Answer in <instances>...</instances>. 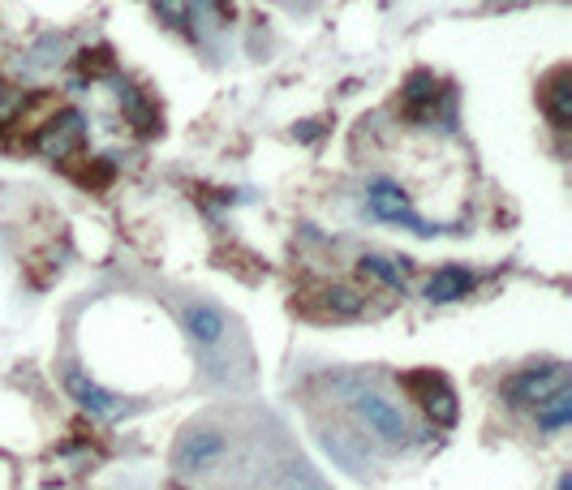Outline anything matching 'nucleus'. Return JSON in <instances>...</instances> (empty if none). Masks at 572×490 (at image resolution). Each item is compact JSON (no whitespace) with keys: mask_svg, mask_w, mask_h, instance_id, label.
<instances>
[{"mask_svg":"<svg viewBox=\"0 0 572 490\" xmlns=\"http://www.w3.org/2000/svg\"><path fill=\"white\" fill-rule=\"evenodd\" d=\"M362 276H375L379 284H392V288L405 284V271L392 258H362Z\"/></svg>","mask_w":572,"mask_h":490,"instance_id":"13","label":"nucleus"},{"mask_svg":"<svg viewBox=\"0 0 572 490\" xmlns=\"http://www.w3.org/2000/svg\"><path fill=\"white\" fill-rule=\"evenodd\" d=\"M560 387H568V366L551 362V366H529L521 374H512L504 383V396L512 405H538V400H547L551 392H560Z\"/></svg>","mask_w":572,"mask_h":490,"instance_id":"3","label":"nucleus"},{"mask_svg":"<svg viewBox=\"0 0 572 490\" xmlns=\"http://www.w3.org/2000/svg\"><path fill=\"white\" fill-rule=\"evenodd\" d=\"M224 435H216V430H185L181 435V443H177V469L181 473H203V469H211L216 460L224 456Z\"/></svg>","mask_w":572,"mask_h":490,"instance_id":"4","label":"nucleus"},{"mask_svg":"<svg viewBox=\"0 0 572 490\" xmlns=\"http://www.w3.org/2000/svg\"><path fill=\"white\" fill-rule=\"evenodd\" d=\"M370 207H375L383 220H400V224H409L413 233H431V228H426L418 215H413V207H409V198L396 190V185H375V190H370Z\"/></svg>","mask_w":572,"mask_h":490,"instance_id":"8","label":"nucleus"},{"mask_svg":"<svg viewBox=\"0 0 572 490\" xmlns=\"http://www.w3.org/2000/svg\"><path fill=\"white\" fill-rule=\"evenodd\" d=\"M568 82H572L568 69H555V74L542 82V108H547V117H551L555 129H568V121H572V91H568Z\"/></svg>","mask_w":572,"mask_h":490,"instance_id":"9","label":"nucleus"},{"mask_svg":"<svg viewBox=\"0 0 572 490\" xmlns=\"http://www.w3.org/2000/svg\"><path fill=\"white\" fill-rule=\"evenodd\" d=\"M366 297L353 293V288H327L323 293V314H332V319H353V314H362Z\"/></svg>","mask_w":572,"mask_h":490,"instance_id":"12","label":"nucleus"},{"mask_svg":"<svg viewBox=\"0 0 572 490\" xmlns=\"http://www.w3.org/2000/svg\"><path fill=\"white\" fill-rule=\"evenodd\" d=\"M181 323H185V331H190V340L203 344V349H211V344H220L228 336V314L220 306H211V301H194V306H185Z\"/></svg>","mask_w":572,"mask_h":490,"instance_id":"6","label":"nucleus"},{"mask_svg":"<svg viewBox=\"0 0 572 490\" xmlns=\"http://www.w3.org/2000/svg\"><path fill=\"white\" fill-rule=\"evenodd\" d=\"M65 387L78 396V405H82V409H91L95 417H117V413H121V400H117V396H108L99 383H91L82 370H65Z\"/></svg>","mask_w":572,"mask_h":490,"instance_id":"7","label":"nucleus"},{"mask_svg":"<svg viewBox=\"0 0 572 490\" xmlns=\"http://www.w3.org/2000/svg\"><path fill=\"white\" fill-rule=\"evenodd\" d=\"M349 409H353L357 422L366 426V435H375L379 443H388V448H400V443L413 439L409 417L400 413L392 400H383L379 392H370V387L349 383Z\"/></svg>","mask_w":572,"mask_h":490,"instance_id":"1","label":"nucleus"},{"mask_svg":"<svg viewBox=\"0 0 572 490\" xmlns=\"http://www.w3.org/2000/svg\"><path fill=\"white\" fill-rule=\"evenodd\" d=\"M538 426L542 430H560L568 426V417H572V392L568 387H560V392H551L547 400H538Z\"/></svg>","mask_w":572,"mask_h":490,"instance_id":"11","label":"nucleus"},{"mask_svg":"<svg viewBox=\"0 0 572 490\" xmlns=\"http://www.w3.org/2000/svg\"><path fill=\"white\" fill-rule=\"evenodd\" d=\"M35 147L48 155V160H69L78 147H82V121L74 112H65V117H48L44 121V134L35 138Z\"/></svg>","mask_w":572,"mask_h":490,"instance_id":"5","label":"nucleus"},{"mask_svg":"<svg viewBox=\"0 0 572 490\" xmlns=\"http://www.w3.org/2000/svg\"><path fill=\"white\" fill-rule=\"evenodd\" d=\"M0 99H5V82H0Z\"/></svg>","mask_w":572,"mask_h":490,"instance_id":"14","label":"nucleus"},{"mask_svg":"<svg viewBox=\"0 0 572 490\" xmlns=\"http://www.w3.org/2000/svg\"><path fill=\"white\" fill-rule=\"evenodd\" d=\"M400 383H405V392L426 409V417H431L435 426H452L456 422V396H452V387H448L443 374H435V370H409Z\"/></svg>","mask_w":572,"mask_h":490,"instance_id":"2","label":"nucleus"},{"mask_svg":"<svg viewBox=\"0 0 572 490\" xmlns=\"http://www.w3.org/2000/svg\"><path fill=\"white\" fill-rule=\"evenodd\" d=\"M469 288H474V276H469V271H461V267H443L439 276L426 284V297H431V301H456V297H465Z\"/></svg>","mask_w":572,"mask_h":490,"instance_id":"10","label":"nucleus"}]
</instances>
